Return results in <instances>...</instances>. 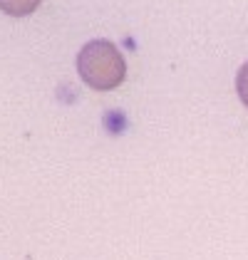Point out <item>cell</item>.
<instances>
[{
    "label": "cell",
    "mask_w": 248,
    "mask_h": 260,
    "mask_svg": "<svg viewBox=\"0 0 248 260\" xmlns=\"http://www.w3.org/2000/svg\"><path fill=\"white\" fill-rule=\"evenodd\" d=\"M77 72L92 89H114L124 82L127 64L122 52L109 40H92L87 42L77 55Z\"/></svg>",
    "instance_id": "cell-1"
},
{
    "label": "cell",
    "mask_w": 248,
    "mask_h": 260,
    "mask_svg": "<svg viewBox=\"0 0 248 260\" xmlns=\"http://www.w3.org/2000/svg\"><path fill=\"white\" fill-rule=\"evenodd\" d=\"M42 0H0V10L5 15H13V18H22V15H30L38 10Z\"/></svg>",
    "instance_id": "cell-2"
},
{
    "label": "cell",
    "mask_w": 248,
    "mask_h": 260,
    "mask_svg": "<svg viewBox=\"0 0 248 260\" xmlns=\"http://www.w3.org/2000/svg\"><path fill=\"white\" fill-rule=\"evenodd\" d=\"M104 129L109 132V134H122L124 129H127V117H124V112L119 109H109L107 114H104Z\"/></svg>",
    "instance_id": "cell-3"
},
{
    "label": "cell",
    "mask_w": 248,
    "mask_h": 260,
    "mask_svg": "<svg viewBox=\"0 0 248 260\" xmlns=\"http://www.w3.org/2000/svg\"><path fill=\"white\" fill-rule=\"evenodd\" d=\"M236 92H238L241 102L248 107V62H243V67L236 75Z\"/></svg>",
    "instance_id": "cell-4"
}]
</instances>
